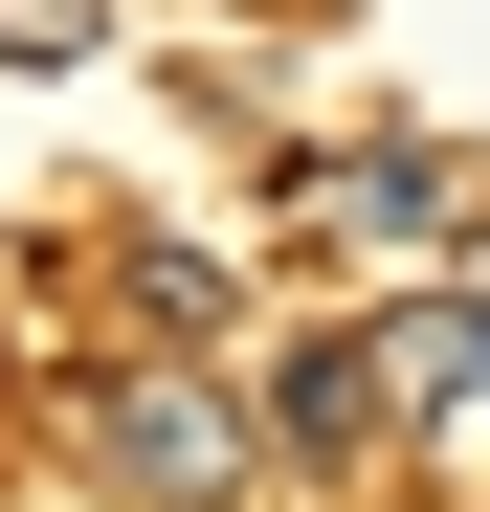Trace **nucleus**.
Segmentation results:
<instances>
[{"instance_id":"obj_1","label":"nucleus","mask_w":490,"mask_h":512,"mask_svg":"<svg viewBox=\"0 0 490 512\" xmlns=\"http://www.w3.org/2000/svg\"><path fill=\"white\" fill-rule=\"evenodd\" d=\"M67 446H90V490H134V512H245L268 490V401L201 379V357H112L67 401Z\"/></svg>"},{"instance_id":"obj_2","label":"nucleus","mask_w":490,"mask_h":512,"mask_svg":"<svg viewBox=\"0 0 490 512\" xmlns=\"http://www.w3.org/2000/svg\"><path fill=\"white\" fill-rule=\"evenodd\" d=\"M290 223H312V245H446V223H468V156H424V134L290 156Z\"/></svg>"},{"instance_id":"obj_3","label":"nucleus","mask_w":490,"mask_h":512,"mask_svg":"<svg viewBox=\"0 0 490 512\" xmlns=\"http://www.w3.org/2000/svg\"><path fill=\"white\" fill-rule=\"evenodd\" d=\"M245 401H268V468H357L379 423H401V401H379V334H312V357L245 379Z\"/></svg>"},{"instance_id":"obj_4","label":"nucleus","mask_w":490,"mask_h":512,"mask_svg":"<svg viewBox=\"0 0 490 512\" xmlns=\"http://www.w3.org/2000/svg\"><path fill=\"white\" fill-rule=\"evenodd\" d=\"M379 401H401V423H468V401H490V290L379 312Z\"/></svg>"},{"instance_id":"obj_5","label":"nucleus","mask_w":490,"mask_h":512,"mask_svg":"<svg viewBox=\"0 0 490 512\" xmlns=\"http://www.w3.org/2000/svg\"><path fill=\"white\" fill-rule=\"evenodd\" d=\"M112 290H134V334H223V268H201V245H134Z\"/></svg>"},{"instance_id":"obj_6","label":"nucleus","mask_w":490,"mask_h":512,"mask_svg":"<svg viewBox=\"0 0 490 512\" xmlns=\"http://www.w3.org/2000/svg\"><path fill=\"white\" fill-rule=\"evenodd\" d=\"M112 45V0H0V67H90Z\"/></svg>"}]
</instances>
